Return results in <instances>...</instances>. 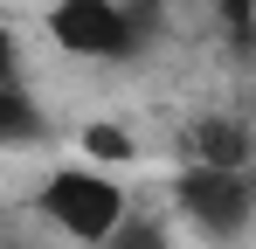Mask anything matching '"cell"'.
I'll list each match as a JSON object with an SVG mask.
<instances>
[{
	"instance_id": "6da1fadb",
	"label": "cell",
	"mask_w": 256,
	"mask_h": 249,
	"mask_svg": "<svg viewBox=\"0 0 256 249\" xmlns=\"http://www.w3.org/2000/svg\"><path fill=\"white\" fill-rule=\"evenodd\" d=\"M42 214L70 236V242L97 249L132 208H125V187H118L104 166H62V173H48V187H42Z\"/></svg>"
},
{
	"instance_id": "7a4b0ae2",
	"label": "cell",
	"mask_w": 256,
	"mask_h": 249,
	"mask_svg": "<svg viewBox=\"0 0 256 249\" xmlns=\"http://www.w3.org/2000/svg\"><path fill=\"white\" fill-rule=\"evenodd\" d=\"M48 35L62 56H84V62H125L138 48V14L118 0H56L48 7Z\"/></svg>"
},
{
	"instance_id": "3957f363",
	"label": "cell",
	"mask_w": 256,
	"mask_h": 249,
	"mask_svg": "<svg viewBox=\"0 0 256 249\" xmlns=\"http://www.w3.org/2000/svg\"><path fill=\"white\" fill-rule=\"evenodd\" d=\"M173 194H180V214L208 236H236L256 214V180L236 173V166H187Z\"/></svg>"
},
{
	"instance_id": "277c9868",
	"label": "cell",
	"mask_w": 256,
	"mask_h": 249,
	"mask_svg": "<svg viewBox=\"0 0 256 249\" xmlns=\"http://www.w3.org/2000/svg\"><path fill=\"white\" fill-rule=\"evenodd\" d=\"M187 146H194V166H236V173H250V160H256V132L242 118L187 124Z\"/></svg>"
},
{
	"instance_id": "5b68a950",
	"label": "cell",
	"mask_w": 256,
	"mask_h": 249,
	"mask_svg": "<svg viewBox=\"0 0 256 249\" xmlns=\"http://www.w3.org/2000/svg\"><path fill=\"white\" fill-rule=\"evenodd\" d=\"M35 138H42V111H35V97H28L21 83H0V152L35 146Z\"/></svg>"
},
{
	"instance_id": "8992f818",
	"label": "cell",
	"mask_w": 256,
	"mask_h": 249,
	"mask_svg": "<svg viewBox=\"0 0 256 249\" xmlns=\"http://www.w3.org/2000/svg\"><path fill=\"white\" fill-rule=\"evenodd\" d=\"M97 249H173V236H166V222H152V214H125Z\"/></svg>"
},
{
	"instance_id": "52a82bcc",
	"label": "cell",
	"mask_w": 256,
	"mask_h": 249,
	"mask_svg": "<svg viewBox=\"0 0 256 249\" xmlns=\"http://www.w3.org/2000/svg\"><path fill=\"white\" fill-rule=\"evenodd\" d=\"M214 21L228 28L236 48H256V0H214Z\"/></svg>"
},
{
	"instance_id": "ba28073f",
	"label": "cell",
	"mask_w": 256,
	"mask_h": 249,
	"mask_svg": "<svg viewBox=\"0 0 256 249\" xmlns=\"http://www.w3.org/2000/svg\"><path fill=\"white\" fill-rule=\"evenodd\" d=\"M84 152L104 160V166H118V160H132V138L118 132V124H90V132H84Z\"/></svg>"
},
{
	"instance_id": "9c48e42d",
	"label": "cell",
	"mask_w": 256,
	"mask_h": 249,
	"mask_svg": "<svg viewBox=\"0 0 256 249\" xmlns=\"http://www.w3.org/2000/svg\"><path fill=\"white\" fill-rule=\"evenodd\" d=\"M21 76V48H14V35L0 28V83H14Z\"/></svg>"
}]
</instances>
